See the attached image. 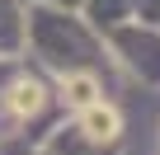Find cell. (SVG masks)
Returning <instances> with one entry per match:
<instances>
[{
  "label": "cell",
  "instance_id": "3",
  "mask_svg": "<svg viewBox=\"0 0 160 155\" xmlns=\"http://www.w3.org/2000/svg\"><path fill=\"white\" fill-rule=\"evenodd\" d=\"M57 99H61V108L75 113V108L104 99V90H99V80H94V70H61V80H57Z\"/></svg>",
  "mask_w": 160,
  "mask_h": 155
},
{
  "label": "cell",
  "instance_id": "1",
  "mask_svg": "<svg viewBox=\"0 0 160 155\" xmlns=\"http://www.w3.org/2000/svg\"><path fill=\"white\" fill-rule=\"evenodd\" d=\"M52 90L38 80V75H28V70H14L5 85H0V113H5L10 122H33V118H42L47 108H52Z\"/></svg>",
  "mask_w": 160,
  "mask_h": 155
},
{
  "label": "cell",
  "instance_id": "4",
  "mask_svg": "<svg viewBox=\"0 0 160 155\" xmlns=\"http://www.w3.org/2000/svg\"><path fill=\"white\" fill-rule=\"evenodd\" d=\"M38 155H47V150H38Z\"/></svg>",
  "mask_w": 160,
  "mask_h": 155
},
{
  "label": "cell",
  "instance_id": "2",
  "mask_svg": "<svg viewBox=\"0 0 160 155\" xmlns=\"http://www.w3.org/2000/svg\"><path fill=\"white\" fill-rule=\"evenodd\" d=\"M75 132H85L90 141H99V146H122V113H118V104H108V99H94V104H85V108H75Z\"/></svg>",
  "mask_w": 160,
  "mask_h": 155
}]
</instances>
